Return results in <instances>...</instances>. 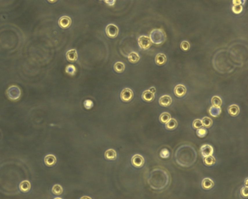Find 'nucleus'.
Masks as SVG:
<instances>
[{"instance_id": "obj_25", "label": "nucleus", "mask_w": 248, "mask_h": 199, "mask_svg": "<svg viewBox=\"0 0 248 199\" xmlns=\"http://www.w3.org/2000/svg\"><path fill=\"white\" fill-rule=\"evenodd\" d=\"M66 73L70 76H74L77 74V68L74 65H67L66 68Z\"/></svg>"}, {"instance_id": "obj_26", "label": "nucleus", "mask_w": 248, "mask_h": 199, "mask_svg": "<svg viewBox=\"0 0 248 199\" xmlns=\"http://www.w3.org/2000/svg\"><path fill=\"white\" fill-rule=\"evenodd\" d=\"M211 103L212 104H213V105H214V106L220 107L222 105V100L218 96H213V97H212Z\"/></svg>"}, {"instance_id": "obj_5", "label": "nucleus", "mask_w": 248, "mask_h": 199, "mask_svg": "<svg viewBox=\"0 0 248 199\" xmlns=\"http://www.w3.org/2000/svg\"><path fill=\"white\" fill-rule=\"evenodd\" d=\"M120 98L123 102H130L133 98V92L129 88H124L120 93Z\"/></svg>"}, {"instance_id": "obj_10", "label": "nucleus", "mask_w": 248, "mask_h": 199, "mask_svg": "<svg viewBox=\"0 0 248 199\" xmlns=\"http://www.w3.org/2000/svg\"><path fill=\"white\" fill-rule=\"evenodd\" d=\"M174 93L178 97H183L186 94V88L183 84H178L174 89Z\"/></svg>"}, {"instance_id": "obj_12", "label": "nucleus", "mask_w": 248, "mask_h": 199, "mask_svg": "<svg viewBox=\"0 0 248 199\" xmlns=\"http://www.w3.org/2000/svg\"><path fill=\"white\" fill-rule=\"evenodd\" d=\"M44 163L47 167H53L56 163V158L53 154H49L44 157Z\"/></svg>"}, {"instance_id": "obj_24", "label": "nucleus", "mask_w": 248, "mask_h": 199, "mask_svg": "<svg viewBox=\"0 0 248 199\" xmlns=\"http://www.w3.org/2000/svg\"><path fill=\"white\" fill-rule=\"evenodd\" d=\"M63 191H64V189H63L62 186L58 184L55 185L52 188L53 193L54 195H56V196H59V195L62 194Z\"/></svg>"}, {"instance_id": "obj_11", "label": "nucleus", "mask_w": 248, "mask_h": 199, "mask_svg": "<svg viewBox=\"0 0 248 199\" xmlns=\"http://www.w3.org/2000/svg\"><path fill=\"white\" fill-rule=\"evenodd\" d=\"M66 57L67 61H69V62H75L77 60V58H78L77 51L75 49L69 50L68 51H67Z\"/></svg>"}, {"instance_id": "obj_41", "label": "nucleus", "mask_w": 248, "mask_h": 199, "mask_svg": "<svg viewBox=\"0 0 248 199\" xmlns=\"http://www.w3.org/2000/svg\"><path fill=\"white\" fill-rule=\"evenodd\" d=\"M81 198H91L87 197V196H84V197H82Z\"/></svg>"}, {"instance_id": "obj_39", "label": "nucleus", "mask_w": 248, "mask_h": 199, "mask_svg": "<svg viewBox=\"0 0 248 199\" xmlns=\"http://www.w3.org/2000/svg\"><path fill=\"white\" fill-rule=\"evenodd\" d=\"M49 2H50V3H55V2H56L58 0H47Z\"/></svg>"}, {"instance_id": "obj_8", "label": "nucleus", "mask_w": 248, "mask_h": 199, "mask_svg": "<svg viewBox=\"0 0 248 199\" xmlns=\"http://www.w3.org/2000/svg\"><path fill=\"white\" fill-rule=\"evenodd\" d=\"M58 25L61 28H68L71 26V19L68 16H62L60 18L58 21Z\"/></svg>"}, {"instance_id": "obj_37", "label": "nucleus", "mask_w": 248, "mask_h": 199, "mask_svg": "<svg viewBox=\"0 0 248 199\" xmlns=\"http://www.w3.org/2000/svg\"><path fill=\"white\" fill-rule=\"evenodd\" d=\"M104 2L108 5V6H114L116 3V0H104Z\"/></svg>"}, {"instance_id": "obj_3", "label": "nucleus", "mask_w": 248, "mask_h": 199, "mask_svg": "<svg viewBox=\"0 0 248 199\" xmlns=\"http://www.w3.org/2000/svg\"><path fill=\"white\" fill-rule=\"evenodd\" d=\"M137 42H138V45L140 49L143 50H146L148 49H149L151 46V41L150 40L149 36H140L138 37L137 39Z\"/></svg>"}, {"instance_id": "obj_34", "label": "nucleus", "mask_w": 248, "mask_h": 199, "mask_svg": "<svg viewBox=\"0 0 248 199\" xmlns=\"http://www.w3.org/2000/svg\"><path fill=\"white\" fill-rule=\"evenodd\" d=\"M160 156H161L162 158H169V156H170V152H169V151L167 150V149L166 148L162 149V150L161 151V152H160Z\"/></svg>"}, {"instance_id": "obj_32", "label": "nucleus", "mask_w": 248, "mask_h": 199, "mask_svg": "<svg viewBox=\"0 0 248 199\" xmlns=\"http://www.w3.org/2000/svg\"><path fill=\"white\" fill-rule=\"evenodd\" d=\"M180 48L183 51H188L190 49V44L187 41H183L180 44Z\"/></svg>"}, {"instance_id": "obj_38", "label": "nucleus", "mask_w": 248, "mask_h": 199, "mask_svg": "<svg viewBox=\"0 0 248 199\" xmlns=\"http://www.w3.org/2000/svg\"><path fill=\"white\" fill-rule=\"evenodd\" d=\"M149 90L151 92H152L153 93H155L156 92V89H155V87H151V88L149 89Z\"/></svg>"}, {"instance_id": "obj_22", "label": "nucleus", "mask_w": 248, "mask_h": 199, "mask_svg": "<svg viewBox=\"0 0 248 199\" xmlns=\"http://www.w3.org/2000/svg\"><path fill=\"white\" fill-rule=\"evenodd\" d=\"M203 161H204V164H205L206 166L210 167V166H213L216 164V158L213 156V155H212V156H207V157H204V159H203Z\"/></svg>"}, {"instance_id": "obj_9", "label": "nucleus", "mask_w": 248, "mask_h": 199, "mask_svg": "<svg viewBox=\"0 0 248 199\" xmlns=\"http://www.w3.org/2000/svg\"><path fill=\"white\" fill-rule=\"evenodd\" d=\"M173 102V100H172V97L170 95H162L159 100V103L161 106L163 107H169L170 106V105L172 104Z\"/></svg>"}, {"instance_id": "obj_4", "label": "nucleus", "mask_w": 248, "mask_h": 199, "mask_svg": "<svg viewBox=\"0 0 248 199\" xmlns=\"http://www.w3.org/2000/svg\"><path fill=\"white\" fill-rule=\"evenodd\" d=\"M106 34L109 38H116L119 34V28L115 24H108L106 27Z\"/></svg>"}, {"instance_id": "obj_17", "label": "nucleus", "mask_w": 248, "mask_h": 199, "mask_svg": "<svg viewBox=\"0 0 248 199\" xmlns=\"http://www.w3.org/2000/svg\"><path fill=\"white\" fill-rule=\"evenodd\" d=\"M117 152L114 151V149H108L105 152V157L107 160L114 161L117 158Z\"/></svg>"}, {"instance_id": "obj_36", "label": "nucleus", "mask_w": 248, "mask_h": 199, "mask_svg": "<svg viewBox=\"0 0 248 199\" xmlns=\"http://www.w3.org/2000/svg\"><path fill=\"white\" fill-rule=\"evenodd\" d=\"M245 1L246 0H233L232 3L233 5H245Z\"/></svg>"}, {"instance_id": "obj_21", "label": "nucleus", "mask_w": 248, "mask_h": 199, "mask_svg": "<svg viewBox=\"0 0 248 199\" xmlns=\"http://www.w3.org/2000/svg\"><path fill=\"white\" fill-rule=\"evenodd\" d=\"M178 122L175 118H170L165 124V127L168 130H173L177 128Z\"/></svg>"}, {"instance_id": "obj_28", "label": "nucleus", "mask_w": 248, "mask_h": 199, "mask_svg": "<svg viewBox=\"0 0 248 199\" xmlns=\"http://www.w3.org/2000/svg\"><path fill=\"white\" fill-rule=\"evenodd\" d=\"M202 122L203 127L205 128H210L213 125V120L209 117H204L202 120Z\"/></svg>"}, {"instance_id": "obj_18", "label": "nucleus", "mask_w": 248, "mask_h": 199, "mask_svg": "<svg viewBox=\"0 0 248 199\" xmlns=\"http://www.w3.org/2000/svg\"><path fill=\"white\" fill-rule=\"evenodd\" d=\"M228 112L231 116H236L239 114V107L237 105H231L228 108Z\"/></svg>"}, {"instance_id": "obj_35", "label": "nucleus", "mask_w": 248, "mask_h": 199, "mask_svg": "<svg viewBox=\"0 0 248 199\" xmlns=\"http://www.w3.org/2000/svg\"><path fill=\"white\" fill-rule=\"evenodd\" d=\"M248 189H247V186H245L244 187H242V189H241V194L242 195V196H244V197H247L248 196Z\"/></svg>"}, {"instance_id": "obj_2", "label": "nucleus", "mask_w": 248, "mask_h": 199, "mask_svg": "<svg viewBox=\"0 0 248 199\" xmlns=\"http://www.w3.org/2000/svg\"><path fill=\"white\" fill-rule=\"evenodd\" d=\"M7 95L10 101H16L21 96V90L18 86H10L7 90Z\"/></svg>"}, {"instance_id": "obj_40", "label": "nucleus", "mask_w": 248, "mask_h": 199, "mask_svg": "<svg viewBox=\"0 0 248 199\" xmlns=\"http://www.w3.org/2000/svg\"><path fill=\"white\" fill-rule=\"evenodd\" d=\"M247 180H248V179L246 178V180H245V186H247Z\"/></svg>"}, {"instance_id": "obj_30", "label": "nucleus", "mask_w": 248, "mask_h": 199, "mask_svg": "<svg viewBox=\"0 0 248 199\" xmlns=\"http://www.w3.org/2000/svg\"><path fill=\"white\" fill-rule=\"evenodd\" d=\"M232 11L235 14H240L243 11V6L242 5H233L232 7Z\"/></svg>"}, {"instance_id": "obj_27", "label": "nucleus", "mask_w": 248, "mask_h": 199, "mask_svg": "<svg viewBox=\"0 0 248 199\" xmlns=\"http://www.w3.org/2000/svg\"><path fill=\"white\" fill-rule=\"evenodd\" d=\"M170 118H171V116H170V114H169V113L164 112V113H162V114L160 115V121H161L162 123H163V124H166V123H167Z\"/></svg>"}, {"instance_id": "obj_31", "label": "nucleus", "mask_w": 248, "mask_h": 199, "mask_svg": "<svg viewBox=\"0 0 248 199\" xmlns=\"http://www.w3.org/2000/svg\"><path fill=\"white\" fill-rule=\"evenodd\" d=\"M192 126H193V127L195 129H197L200 128V127H202L203 125H202V120L195 119L194 121H193Z\"/></svg>"}, {"instance_id": "obj_33", "label": "nucleus", "mask_w": 248, "mask_h": 199, "mask_svg": "<svg viewBox=\"0 0 248 199\" xmlns=\"http://www.w3.org/2000/svg\"><path fill=\"white\" fill-rule=\"evenodd\" d=\"M93 105H94L93 102L92 101H90V100H86V101L84 102V108L87 110L91 109V108L93 107Z\"/></svg>"}, {"instance_id": "obj_19", "label": "nucleus", "mask_w": 248, "mask_h": 199, "mask_svg": "<svg viewBox=\"0 0 248 199\" xmlns=\"http://www.w3.org/2000/svg\"><path fill=\"white\" fill-rule=\"evenodd\" d=\"M19 188L22 192L26 193V192L29 191L30 189H31V183L28 180H24L20 183Z\"/></svg>"}, {"instance_id": "obj_16", "label": "nucleus", "mask_w": 248, "mask_h": 199, "mask_svg": "<svg viewBox=\"0 0 248 199\" xmlns=\"http://www.w3.org/2000/svg\"><path fill=\"white\" fill-rule=\"evenodd\" d=\"M208 112L209 114H210V115L212 116L218 117L221 114V108H220V107L212 105V106L209 108Z\"/></svg>"}, {"instance_id": "obj_29", "label": "nucleus", "mask_w": 248, "mask_h": 199, "mask_svg": "<svg viewBox=\"0 0 248 199\" xmlns=\"http://www.w3.org/2000/svg\"><path fill=\"white\" fill-rule=\"evenodd\" d=\"M207 130L205 128H203V127L197 129V130H196V134H197L198 137H201V138L205 137V136L207 135Z\"/></svg>"}, {"instance_id": "obj_15", "label": "nucleus", "mask_w": 248, "mask_h": 199, "mask_svg": "<svg viewBox=\"0 0 248 199\" xmlns=\"http://www.w3.org/2000/svg\"><path fill=\"white\" fill-rule=\"evenodd\" d=\"M167 62V57L164 54L159 53L155 57V63L158 65H163Z\"/></svg>"}, {"instance_id": "obj_14", "label": "nucleus", "mask_w": 248, "mask_h": 199, "mask_svg": "<svg viewBox=\"0 0 248 199\" xmlns=\"http://www.w3.org/2000/svg\"><path fill=\"white\" fill-rule=\"evenodd\" d=\"M202 187L204 190H210L214 187V182L210 178H204L202 182Z\"/></svg>"}, {"instance_id": "obj_6", "label": "nucleus", "mask_w": 248, "mask_h": 199, "mask_svg": "<svg viewBox=\"0 0 248 199\" xmlns=\"http://www.w3.org/2000/svg\"><path fill=\"white\" fill-rule=\"evenodd\" d=\"M144 162V158L140 154H135L132 157L131 163L133 167H136V168H140V167H143Z\"/></svg>"}, {"instance_id": "obj_1", "label": "nucleus", "mask_w": 248, "mask_h": 199, "mask_svg": "<svg viewBox=\"0 0 248 199\" xmlns=\"http://www.w3.org/2000/svg\"><path fill=\"white\" fill-rule=\"evenodd\" d=\"M149 38L152 44H156V45H161L165 42L167 39V35L162 29L157 28V29H154L151 31Z\"/></svg>"}, {"instance_id": "obj_7", "label": "nucleus", "mask_w": 248, "mask_h": 199, "mask_svg": "<svg viewBox=\"0 0 248 199\" xmlns=\"http://www.w3.org/2000/svg\"><path fill=\"white\" fill-rule=\"evenodd\" d=\"M200 154L203 158L212 156L213 154V147L211 145L204 144L200 147Z\"/></svg>"}, {"instance_id": "obj_13", "label": "nucleus", "mask_w": 248, "mask_h": 199, "mask_svg": "<svg viewBox=\"0 0 248 199\" xmlns=\"http://www.w3.org/2000/svg\"><path fill=\"white\" fill-rule=\"evenodd\" d=\"M142 99L146 102H151L154 99V93L149 90H146L142 94Z\"/></svg>"}, {"instance_id": "obj_20", "label": "nucleus", "mask_w": 248, "mask_h": 199, "mask_svg": "<svg viewBox=\"0 0 248 199\" xmlns=\"http://www.w3.org/2000/svg\"><path fill=\"white\" fill-rule=\"evenodd\" d=\"M128 61H130L131 63H137L139 61H140V56L138 54L135 52H132L127 56Z\"/></svg>"}, {"instance_id": "obj_23", "label": "nucleus", "mask_w": 248, "mask_h": 199, "mask_svg": "<svg viewBox=\"0 0 248 199\" xmlns=\"http://www.w3.org/2000/svg\"><path fill=\"white\" fill-rule=\"evenodd\" d=\"M114 71L117 73H122L125 69V65L122 62H117L114 65Z\"/></svg>"}]
</instances>
